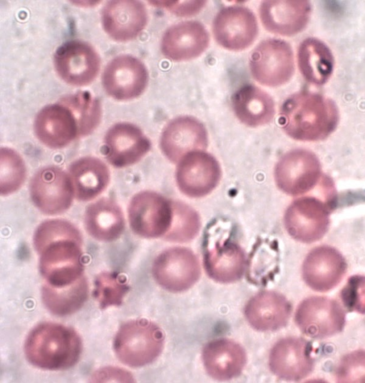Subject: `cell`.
Returning <instances> with one entry per match:
<instances>
[{"label": "cell", "mask_w": 365, "mask_h": 383, "mask_svg": "<svg viewBox=\"0 0 365 383\" xmlns=\"http://www.w3.org/2000/svg\"><path fill=\"white\" fill-rule=\"evenodd\" d=\"M82 243L80 231L67 220H48L38 225L34 246L40 255L39 270L46 283L66 287L84 276Z\"/></svg>", "instance_id": "obj_1"}, {"label": "cell", "mask_w": 365, "mask_h": 383, "mask_svg": "<svg viewBox=\"0 0 365 383\" xmlns=\"http://www.w3.org/2000/svg\"><path fill=\"white\" fill-rule=\"evenodd\" d=\"M339 113L335 103L317 93L301 91L287 98L280 108L279 123L292 138L317 141L336 128Z\"/></svg>", "instance_id": "obj_2"}, {"label": "cell", "mask_w": 365, "mask_h": 383, "mask_svg": "<svg viewBox=\"0 0 365 383\" xmlns=\"http://www.w3.org/2000/svg\"><path fill=\"white\" fill-rule=\"evenodd\" d=\"M81 351L78 334L71 327L53 322H43L35 327L24 344L27 360L47 370L72 367L78 361Z\"/></svg>", "instance_id": "obj_3"}, {"label": "cell", "mask_w": 365, "mask_h": 383, "mask_svg": "<svg viewBox=\"0 0 365 383\" xmlns=\"http://www.w3.org/2000/svg\"><path fill=\"white\" fill-rule=\"evenodd\" d=\"M164 335L160 328L145 319L123 324L114 339L118 359L127 366L139 367L155 361L162 352Z\"/></svg>", "instance_id": "obj_4"}, {"label": "cell", "mask_w": 365, "mask_h": 383, "mask_svg": "<svg viewBox=\"0 0 365 383\" xmlns=\"http://www.w3.org/2000/svg\"><path fill=\"white\" fill-rule=\"evenodd\" d=\"M128 216L131 230L138 236L164 238L173 222V200L154 191H141L130 200Z\"/></svg>", "instance_id": "obj_5"}, {"label": "cell", "mask_w": 365, "mask_h": 383, "mask_svg": "<svg viewBox=\"0 0 365 383\" xmlns=\"http://www.w3.org/2000/svg\"><path fill=\"white\" fill-rule=\"evenodd\" d=\"M332 203L316 196H303L287 208L284 223L289 235L304 243L316 242L326 234L329 226Z\"/></svg>", "instance_id": "obj_6"}, {"label": "cell", "mask_w": 365, "mask_h": 383, "mask_svg": "<svg viewBox=\"0 0 365 383\" xmlns=\"http://www.w3.org/2000/svg\"><path fill=\"white\" fill-rule=\"evenodd\" d=\"M250 68L253 78L260 84L271 87L281 86L294 73L292 47L282 39L264 40L252 51Z\"/></svg>", "instance_id": "obj_7"}, {"label": "cell", "mask_w": 365, "mask_h": 383, "mask_svg": "<svg viewBox=\"0 0 365 383\" xmlns=\"http://www.w3.org/2000/svg\"><path fill=\"white\" fill-rule=\"evenodd\" d=\"M153 276L163 289L180 292L192 287L200 279V265L190 249L174 247L163 251L155 259Z\"/></svg>", "instance_id": "obj_8"}, {"label": "cell", "mask_w": 365, "mask_h": 383, "mask_svg": "<svg viewBox=\"0 0 365 383\" xmlns=\"http://www.w3.org/2000/svg\"><path fill=\"white\" fill-rule=\"evenodd\" d=\"M323 175L318 158L304 149L287 152L280 158L274 169L277 187L290 195L309 192L319 185Z\"/></svg>", "instance_id": "obj_9"}, {"label": "cell", "mask_w": 365, "mask_h": 383, "mask_svg": "<svg viewBox=\"0 0 365 383\" xmlns=\"http://www.w3.org/2000/svg\"><path fill=\"white\" fill-rule=\"evenodd\" d=\"M295 323L307 336L322 339L340 332L345 324V313L335 300L325 297H310L298 306Z\"/></svg>", "instance_id": "obj_10"}, {"label": "cell", "mask_w": 365, "mask_h": 383, "mask_svg": "<svg viewBox=\"0 0 365 383\" xmlns=\"http://www.w3.org/2000/svg\"><path fill=\"white\" fill-rule=\"evenodd\" d=\"M30 195L43 213L57 215L71 207L74 191L68 174L56 166H47L38 170L32 178Z\"/></svg>", "instance_id": "obj_11"}, {"label": "cell", "mask_w": 365, "mask_h": 383, "mask_svg": "<svg viewBox=\"0 0 365 383\" xmlns=\"http://www.w3.org/2000/svg\"><path fill=\"white\" fill-rule=\"evenodd\" d=\"M221 178L219 162L202 150L189 152L180 160L176 183L180 190L191 198H201L211 193Z\"/></svg>", "instance_id": "obj_12"}, {"label": "cell", "mask_w": 365, "mask_h": 383, "mask_svg": "<svg viewBox=\"0 0 365 383\" xmlns=\"http://www.w3.org/2000/svg\"><path fill=\"white\" fill-rule=\"evenodd\" d=\"M216 41L225 48L241 51L249 47L258 34L256 16L248 8L230 6L217 14L212 23Z\"/></svg>", "instance_id": "obj_13"}, {"label": "cell", "mask_w": 365, "mask_h": 383, "mask_svg": "<svg viewBox=\"0 0 365 383\" xmlns=\"http://www.w3.org/2000/svg\"><path fill=\"white\" fill-rule=\"evenodd\" d=\"M54 66L57 73L66 83L83 86L95 79L100 69V58L90 44L73 40L57 49Z\"/></svg>", "instance_id": "obj_14"}, {"label": "cell", "mask_w": 365, "mask_h": 383, "mask_svg": "<svg viewBox=\"0 0 365 383\" xmlns=\"http://www.w3.org/2000/svg\"><path fill=\"white\" fill-rule=\"evenodd\" d=\"M148 73L145 65L129 55L114 58L104 69L102 83L106 93L119 101L137 98L145 89Z\"/></svg>", "instance_id": "obj_15"}, {"label": "cell", "mask_w": 365, "mask_h": 383, "mask_svg": "<svg viewBox=\"0 0 365 383\" xmlns=\"http://www.w3.org/2000/svg\"><path fill=\"white\" fill-rule=\"evenodd\" d=\"M151 143L142 131L130 123H118L107 131L104 151L107 160L115 168L138 163L150 150Z\"/></svg>", "instance_id": "obj_16"}, {"label": "cell", "mask_w": 365, "mask_h": 383, "mask_svg": "<svg viewBox=\"0 0 365 383\" xmlns=\"http://www.w3.org/2000/svg\"><path fill=\"white\" fill-rule=\"evenodd\" d=\"M313 366L311 345L300 337H289L279 340L269 353L271 372L284 380H301L311 373Z\"/></svg>", "instance_id": "obj_17"}, {"label": "cell", "mask_w": 365, "mask_h": 383, "mask_svg": "<svg viewBox=\"0 0 365 383\" xmlns=\"http://www.w3.org/2000/svg\"><path fill=\"white\" fill-rule=\"evenodd\" d=\"M37 138L51 148H61L80 137L78 125L69 107L59 101L43 107L34 121Z\"/></svg>", "instance_id": "obj_18"}, {"label": "cell", "mask_w": 365, "mask_h": 383, "mask_svg": "<svg viewBox=\"0 0 365 383\" xmlns=\"http://www.w3.org/2000/svg\"><path fill=\"white\" fill-rule=\"evenodd\" d=\"M208 144L204 125L194 117L175 118L165 127L160 137V148L172 162H177L189 152L205 150Z\"/></svg>", "instance_id": "obj_19"}, {"label": "cell", "mask_w": 365, "mask_h": 383, "mask_svg": "<svg viewBox=\"0 0 365 383\" xmlns=\"http://www.w3.org/2000/svg\"><path fill=\"white\" fill-rule=\"evenodd\" d=\"M346 262L335 248L322 245L313 249L302 265L306 284L317 292H327L339 283L345 275Z\"/></svg>", "instance_id": "obj_20"}, {"label": "cell", "mask_w": 365, "mask_h": 383, "mask_svg": "<svg viewBox=\"0 0 365 383\" xmlns=\"http://www.w3.org/2000/svg\"><path fill=\"white\" fill-rule=\"evenodd\" d=\"M148 21L145 6L139 1H110L102 11L105 31L115 41H127L136 38Z\"/></svg>", "instance_id": "obj_21"}, {"label": "cell", "mask_w": 365, "mask_h": 383, "mask_svg": "<svg viewBox=\"0 0 365 383\" xmlns=\"http://www.w3.org/2000/svg\"><path fill=\"white\" fill-rule=\"evenodd\" d=\"M247 265L242 248L229 238H220L208 246L203 255L207 275L220 283H232L242 278Z\"/></svg>", "instance_id": "obj_22"}, {"label": "cell", "mask_w": 365, "mask_h": 383, "mask_svg": "<svg viewBox=\"0 0 365 383\" xmlns=\"http://www.w3.org/2000/svg\"><path fill=\"white\" fill-rule=\"evenodd\" d=\"M210 36L205 26L197 21H186L170 26L161 40V51L175 61L198 57L207 48Z\"/></svg>", "instance_id": "obj_23"}, {"label": "cell", "mask_w": 365, "mask_h": 383, "mask_svg": "<svg viewBox=\"0 0 365 383\" xmlns=\"http://www.w3.org/2000/svg\"><path fill=\"white\" fill-rule=\"evenodd\" d=\"M311 11L310 4L305 0L263 1L259 16L264 27L271 33L292 36L304 29Z\"/></svg>", "instance_id": "obj_24"}, {"label": "cell", "mask_w": 365, "mask_h": 383, "mask_svg": "<svg viewBox=\"0 0 365 383\" xmlns=\"http://www.w3.org/2000/svg\"><path fill=\"white\" fill-rule=\"evenodd\" d=\"M292 312L289 302L274 291H262L252 297L245 307L250 325L261 332L275 331L284 327Z\"/></svg>", "instance_id": "obj_25"}, {"label": "cell", "mask_w": 365, "mask_h": 383, "mask_svg": "<svg viewBox=\"0 0 365 383\" xmlns=\"http://www.w3.org/2000/svg\"><path fill=\"white\" fill-rule=\"evenodd\" d=\"M202 359L207 373L212 378L225 381L242 373L247 362V354L237 342L227 338H218L205 344Z\"/></svg>", "instance_id": "obj_26"}, {"label": "cell", "mask_w": 365, "mask_h": 383, "mask_svg": "<svg viewBox=\"0 0 365 383\" xmlns=\"http://www.w3.org/2000/svg\"><path fill=\"white\" fill-rule=\"evenodd\" d=\"M69 177L74 196L78 200L89 201L98 197L109 184L107 165L94 157H83L71 163Z\"/></svg>", "instance_id": "obj_27"}, {"label": "cell", "mask_w": 365, "mask_h": 383, "mask_svg": "<svg viewBox=\"0 0 365 383\" xmlns=\"http://www.w3.org/2000/svg\"><path fill=\"white\" fill-rule=\"evenodd\" d=\"M232 106L237 118L250 127L269 123L275 112L272 98L252 84L245 85L235 92Z\"/></svg>", "instance_id": "obj_28"}, {"label": "cell", "mask_w": 365, "mask_h": 383, "mask_svg": "<svg viewBox=\"0 0 365 383\" xmlns=\"http://www.w3.org/2000/svg\"><path fill=\"white\" fill-rule=\"evenodd\" d=\"M85 228L93 238L104 242L118 239L125 228V218L120 206L113 200L101 198L86 208Z\"/></svg>", "instance_id": "obj_29"}, {"label": "cell", "mask_w": 365, "mask_h": 383, "mask_svg": "<svg viewBox=\"0 0 365 383\" xmlns=\"http://www.w3.org/2000/svg\"><path fill=\"white\" fill-rule=\"evenodd\" d=\"M297 63L303 77L316 85L324 84L329 80L334 64L329 48L315 38H307L300 44Z\"/></svg>", "instance_id": "obj_30"}, {"label": "cell", "mask_w": 365, "mask_h": 383, "mask_svg": "<svg viewBox=\"0 0 365 383\" xmlns=\"http://www.w3.org/2000/svg\"><path fill=\"white\" fill-rule=\"evenodd\" d=\"M88 295L86 277L61 287L44 283L41 290L42 301L46 308L58 316H66L78 311L85 303Z\"/></svg>", "instance_id": "obj_31"}, {"label": "cell", "mask_w": 365, "mask_h": 383, "mask_svg": "<svg viewBox=\"0 0 365 383\" xmlns=\"http://www.w3.org/2000/svg\"><path fill=\"white\" fill-rule=\"evenodd\" d=\"M60 101L73 112L78 125L80 137L89 135L98 126L101 117V103L90 93L80 91Z\"/></svg>", "instance_id": "obj_32"}, {"label": "cell", "mask_w": 365, "mask_h": 383, "mask_svg": "<svg viewBox=\"0 0 365 383\" xmlns=\"http://www.w3.org/2000/svg\"><path fill=\"white\" fill-rule=\"evenodd\" d=\"M130 287L125 277L115 272H102L94 281L93 295L101 309L120 306Z\"/></svg>", "instance_id": "obj_33"}, {"label": "cell", "mask_w": 365, "mask_h": 383, "mask_svg": "<svg viewBox=\"0 0 365 383\" xmlns=\"http://www.w3.org/2000/svg\"><path fill=\"white\" fill-rule=\"evenodd\" d=\"M173 218L166 240L184 242L194 239L198 234L201 221L198 213L189 205L173 200Z\"/></svg>", "instance_id": "obj_34"}, {"label": "cell", "mask_w": 365, "mask_h": 383, "mask_svg": "<svg viewBox=\"0 0 365 383\" xmlns=\"http://www.w3.org/2000/svg\"><path fill=\"white\" fill-rule=\"evenodd\" d=\"M26 169L22 158L15 150L1 148L0 152V192L8 195L18 190L24 183Z\"/></svg>", "instance_id": "obj_35"}, {"label": "cell", "mask_w": 365, "mask_h": 383, "mask_svg": "<svg viewBox=\"0 0 365 383\" xmlns=\"http://www.w3.org/2000/svg\"><path fill=\"white\" fill-rule=\"evenodd\" d=\"M336 377L339 382H365V351L344 356L338 366Z\"/></svg>", "instance_id": "obj_36"}, {"label": "cell", "mask_w": 365, "mask_h": 383, "mask_svg": "<svg viewBox=\"0 0 365 383\" xmlns=\"http://www.w3.org/2000/svg\"><path fill=\"white\" fill-rule=\"evenodd\" d=\"M340 298L349 311L365 314V276H351L342 288Z\"/></svg>", "instance_id": "obj_37"}, {"label": "cell", "mask_w": 365, "mask_h": 383, "mask_svg": "<svg viewBox=\"0 0 365 383\" xmlns=\"http://www.w3.org/2000/svg\"><path fill=\"white\" fill-rule=\"evenodd\" d=\"M178 16H186L197 14L205 5V1H151Z\"/></svg>", "instance_id": "obj_38"}, {"label": "cell", "mask_w": 365, "mask_h": 383, "mask_svg": "<svg viewBox=\"0 0 365 383\" xmlns=\"http://www.w3.org/2000/svg\"><path fill=\"white\" fill-rule=\"evenodd\" d=\"M92 382H130L133 381V377L127 371L120 368L106 367L96 371L91 378Z\"/></svg>", "instance_id": "obj_39"}]
</instances>
